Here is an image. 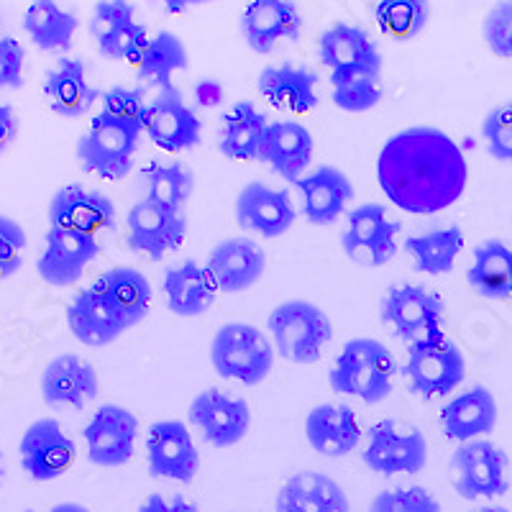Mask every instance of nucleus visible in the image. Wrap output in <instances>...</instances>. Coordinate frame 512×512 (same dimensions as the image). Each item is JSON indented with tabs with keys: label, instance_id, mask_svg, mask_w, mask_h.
Here are the masks:
<instances>
[{
	"label": "nucleus",
	"instance_id": "f257e3e1",
	"mask_svg": "<svg viewBox=\"0 0 512 512\" xmlns=\"http://www.w3.org/2000/svg\"><path fill=\"white\" fill-rule=\"evenodd\" d=\"M377 182L395 208L413 216H433L464 195L469 164L441 128H402L384 141L377 157Z\"/></svg>",
	"mask_w": 512,
	"mask_h": 512
},
{
	"label": "nucleus",
	"instance_id": "f03ea898",
	"mask_svg": "<svg viewBox=\"0 0 512 512\" xmlns=\"http://www.w3.org/2000/svg\"><path fill=\"white\" fill-rule=\"evenodd\" d=\"M397 361L377 338H351L338 351L328 372V384L336 395L356 397L364 405H379L395 390Z\"/></svg>",
	"mask_w": 512,
	"mask_h": 512
},
{
	"label": "nucleus",
	"instance_id": "7ed1b4c3",
	"mask_svg": "<svg viewBox=\"0 0 512 512\" xmlns=\"http://www.w3.org/2000/svg\"><path fill=\"white\" fill-rule=\"evenodd\" d=\"M274 351L290 364H315L333 341V323L318 305L308 300L280 303L267 318Z\"/></svg>",
	"mask_w": 512,
	"mask_h": 512
},
{
	"label": "nucleus",
	"instance_id": "20e7f679",
	"mask_svg": "<svg viewBox=\"0 0 512 512\" xmlns=\"http://www.w3.org/2000/svg\"><path fill=\"white\" fill-rule=\"evenodd\" d=\"M141 134L144 128L139 123L123 121V118L100 111L77 141V159L90 175H98L103 180H123L131 175Z\"/></svg>",
	"mask_w": 512,
	"mask_h": 512
},
{
	"label": "nucleus",
	"instance_id": "39448f33",
	"mask_svg": "<svg viewBox=\"0 0 512 512\" xmlns=\"http://www.w3.org/2000/svg\"><path fill=\"white\" fill-rule=\"evenodd\" d=\"M277 351L272 338L249 323H226L210 341V364L218 377L256 387L272 374Z\"/></svg>",
	"mask_w": 512,
	"mask_h": 512
},
{
	"label": "nucleus",
	"instance_id": "423d86ee",
	"mask_svg": "<svg viewBox=\"0 0 512 512\" xmlns=\"http://www.w3.org/2000/svg\"><path fill=\"white\" fill-rule=\"evenodd\" d=\"M402 377L420 400L448 397L464 382L466 359L459 346L446 333L438 331L408 346Z\"/></svg>",
	"mask_w": 512,
	"mask_h": 512
},
{
	"label": "nucleus",
	"instance_id": "0eeeda50",
	"mask_svg": "<svg viewBox=\"0 0 512 512\" xmlns=\"http://www.w3.org/2000/svg\"><path fill=\"white\" fill-rule=\"evenodd\" d=\"M361 461L382 477H415L428 464V441L413 425L384 418L369 428Z\"/></svg>",
	"mask_w": 512,
	"mask_h": 512
},
{
	"label": "nucleus",
	"instance_id": "6e6552de",
	"mask_svg": "<svg viewBox=\"0 0 512 512\" xmlns=\"http://www.w3.org/2000/svg\"><path fill=\"white\" fill-rule=\"evenodd\" d=\"M451 484L456 495L472 502L505 497L510 489L507 454L497 443L484 438L459 443L451 456Z\"/></svg>",
	"mask_w": 512,
	"mask_h": 512
},
{
	"label": "nucleus",
	"instance_id": "1a4fd4ad",
	"mask_svg": "<svg viewBox=\"0 0 512 512\" xmlns=\"http://www.w3.org/2000/svg\"><path fill=\"white\" fill-rule=\"evenodd\" d=\"M402 223L390 218L379 203H364L346 213V228L341 233L344 254L359 267L377 269L397 256V236Z\"/></svg>",
	"mask_w": 512,
	"mask_h": 512
},
{
	"label": "nucleus",
	"instance_id": "9d476101",
	"mask_svg": "<svg viewBox=\"0 0 512 512\" xmlns=\"http://www.w3.org/2000/svg\"><path fill=\"white\" fill-rule=\"evenodd\" d=\"M443 313L446 305L441 297L423 285L390 287L379 308L384 326L392 328V333L408 346L443 331Z\"/></svg>",
	"mask_w": 512,
	"mask_h": 512
},
{
	"label": "nucleus",
	"instance_id": "9b49d317",
	"mask_svg": "<svg viewBox=\"0 0 512 512\" xmlns=\"http://www.w3.org/2000/svg\"><path fill=\"white\" fill-rule=\"evenodd\" d=\"M187 420L208 446L233 448L239 446L249 433L251 408L249 402L241 400V397L210 387V390L195 395V400L190 402Z\"/></svg>",
	"mask_w": 512,
	"mask_h": 512
},
{
	"label": "nucleus",
	"instance_id": "f8f14e48",
	"mask_svg": "<svg viewBox=\"0 0 512 512\" xmlns=\"http://www.w3.org/2000/svg\"><path fill=\"white\" fill-rule=\"evenodd\" d=\"M146 469L157 479L190 484L200 472V451L185 420H157L146 433Z\"/></svg>",
	"mask_w": 512,
	"mask_h": 512
},
{
	"label": "nucleus",
	"instance_id": "ddd939ff",
	"mask_svg": "<svg viewBox=\"0 0 512 512\" xmlns=\"http://www.w3.org/2000/svg\"><path fill=\"white\" fill-rule=\"evenodd\" d=\"M144 134L162 152H187V149H195L203 139V121L187 105L180 90L172 85V88L157 90V95L146 105Z\"/></svg>",
	"mask_w": 512,
	"mask_h": 512
},
{
	"label": "nucleus",
	"instance_id": "4468645a",
	"mask_svg": "<svg viewBox=\"0 0 512 512\" xmlns=\"http://www.w3.org/2000/svg\"><path fill=\"white\" fill-rule=\"evenodd\" d=\"M21 466L34 482H54L70 472L77 461V446L59 420L39 418L29 425L18 443Z\"/></svg>",
	"mask_w": 512,
	"mask_h": 512
},
{
	"label": "nucleus",
	"instance_id": "2eb2a0df",
	"mask_svg": "<svg viewBox=\"0 0 512 512\" xmlns=\"http://www.w3.org/2000/svg\"><path fill=\"white\" fill-rule=\"evenodd\" d=\"M82 438L88 443L90 464L100 469H118L134 459L139 420L121 405H100L93 420L82 428Z\"/></svg>",
	"mask_w": 512,
	"mask_h": 512
},
{
	"label": "nucleus",
	"instance_id": "dca6fc26",
	"mask_svg": "<svg viewBox=\"0 0 512 512\" xmlns=\"http://www.w3.org/2000/svg\"><path fill=\"white\" fill-rule=\"evenodd\" d=\"M126 226L128 246L154 262H159L169 251L180 249L187 236V218L180 210H172L146 198H141L128 210Z\"/></svg>",
	"mask_w": 512,
	"mask_h": 512
},
{
	"label": "nucleus",
	"instance_id": "f3484780",
	"mask_svg": "<svg viewBox=\"0 0 512 512\" xmlns=\"http://www.w3.org/2000/svg\"><path fill=\"white\" fill-rule=\"evenodd\" d=\"M100 254V244L95 236L70 228H52L44 233V251H41L36 272L47 285L72 287L82 280V274L95 256Z\"/></svg>",
	"mask_w": 512,
	"mask_h": 512
},
{
	"label": "nucleus",
	"instance_id": "a211bd4d",
	"mask_svg": "<svg viewBox=\"0 0 512 512\" xmlns=\"http://www.w3.org/2000/svg\"><path fill=\"white\" fill-rule=\"evenodd\" d=\"M90 36L105 59L134 64L149 41V31L136 21V11L128 0H98L90 18Z\"/></svg>",
	"mask_w": 512,
	"mask_h": 512
},
{
	"label": "nucleus",
	"instance_id": "6ab92c4d",
	"mask_svg": "<svg viewBox=\"0 0 512 512\" xmlns=\"http://www.w3.org/2000/svg\"><path fill=\"white\" fill-rule=\"evenodd\" d=\"M233 213H236V223L244 231L256 233L262 239H280L297 221L290 192L274 190L264 182H249L239 192Z\"/></svg>",
	"mask_w": 512,
	"mask_h": 512
},
{
	"label": "nucleus",
	"instance_id": "aec40b11",
	"mask_svg": "<svg viewBox=\"0 0 512 512\" xmlns=\"http://www.w3.org/2000/svg\"><path fill=\"white\" fill-rule=\"evenodd\" d=\"M205 269L216 282L218 292L236 295V292L251 290L262 280L264 269H267V256L254 239L233 236L210 249Z\"/></svg>",
	"mask_w": 512,
	"mask_h": 512
},
{
	"label": "nucleus",
	"instance_id": "412c9836",
	"mask_svg": "<svg viewBox=\"0 0 512 512\" xmlns=\"http://www.w3.org/2000/svg\"><path fill=\"white\" fill-rule=\"evenodd\" d=\"M303 198V216L313 226H333L354 200V185L338 167L318 164L295 182Z\"/></svg>",
	"mask_w": 512,
	"mask_h": 512
},
{
	"label": "nucleus",
	"instance_id": "4be33fe9",
	"mask_svg": "<svg viewBox=\"0 0 512 512\" xmlns=\"http://www.w3.org/2000/svg\"><path fill=\"white\" fill-rule=\"evenodd\" d=\"M303 16L295 0H249L241 13V36L251 52L269 54L277 41L300 39Z\"/></svg>",
	"mask_w": 512,
	"mask_h": 512
},
{
	"label": "nucleus",
	"instance_id": "5701e85b",
	"mask_svg": "<svg viewBox=\"0 0 512 512\" xmlns=\"http://www.w3.org/2000/svg\"><path fill=\"white\" fill-rule=\"evenodd\" d=\"M49 226L80 233L108 231L116 226V205L108 195L82 185H64L49 203Z\"/></svg>",
	"mask_w": 512,
	"mask_h": 512
},
{
	"label": "nucleus",
	"instance_id": "b1692460",
	"mask_svg": "<svg viewBox=\"0 0 512 512\" xmlns=\"http://www.w3.org/2000/svg\"><path fill=\"white\" fill-rule=\"evenodd\" d=\"M98 372L77 354H59L41 372V397L49 408L82 410L98 397Z\"/></svg>",
	"mask_w": 512,
	"mask_h": 512
},
{
	"label": "nucleus",
	"instance_id": "393cba45",
	"mask_svg": "<svg viewBox=\"0 0 512 512\" xmlns=\"http://www.w3.org/2000/svg\"><path fill=\"white\" fill-rule=\"evenodd\" d=\"M438 418H441V428L448 441L466 443L495 433L500 408H497L495 395L487 387L477 384V387H469L451 397L441 408Z\"/></svg>",
	"mask_w": 512,
	"mask_h": 512
},
{
	"label": "nucleus",
	"instance_id": "a878e982",
	"mask_svg": "<svg viewBox=\"0 0 512 512\" xmlns=\"http://www.w3.org/2000/svg\"><path fill=\"white\" fill-rule=\"evenodd\" d=\"M318 54L323 67L333 72H377L382 75V54L372 36L359 26L338 21L323 31L318 41Z\"/></svg>",
	"mask_w": 512,
	"mask_h": 512
},
{
	"label": "nucleus",
	"instance_id": "bb28decb",
	"mask_svg": "<svg viewBox=\"0 0 512 512\" xmlns=\"http://www.w3.org/2000/svg\"><path fill=\"white\" fill-rule=\"evenodd\" d=\"M305 438L315 454L328 459L354 454L361 441V425L349 405L323 402L315 405L305 418Z\"/></svg>",
	"mask_w": 512,
	"mask_h": 512
},
{
	"label": "nucleus",
	"instance_id": "cd10ccee",
	"mask_svg": "<svg viewBox=\"0 0 512 512\" xmlns=\"http://www.w3.org/2000/svg\"><path fill=\"white\" fill-rule=\"evenodd\" d=\"M313 149H315L313 134H310L303 123L274 121L269 123L267 136H264L259 162L269 164L272 172H277L282 180L295 185V182L310 169V162H313Z\"/></svg>",
	"mask_w": 512,
	"mask_h": 512
},
{
	"label": "nucleus",
	"instance_id": "c85d7f7f",
	"mask_svg": "<svg viewBox=\"0 0 512 512\" xmlns=\"http://www.w3.org/2000/svg\"><path fill=\"white\" fill-rule=\"evenodd\" d=\"M162 290L167 310L180 318H198V315L208 313L218 295L216 282L208 274L205 264H198L195 259H185L177 267H169L164 272Z\"/></svg>",
	"mask_w": 512,
	"mask_h": 512
},
{
	"label": "nucleus",
	"instance_id": "c756f323",
	"mask_svg": "<svg viewBox=\"0 0 512 512\" xmlns=\"http://www.w3.org/2000/svg\"><path fill=\"white\" fill-rule=\"evenodd\" d=\"M277 512H351L344 487L323 472H297L274 500Z\"/></svg>",
	"mask_w": 512,
	"mask_h": 512
},
{
	"label": "nucleus",
	"instance_id": "7c9ffc66",
	"mask_svg": "<svg viewBox=\"0 0 512 512\" xmlns=\"http://www.w3.org/2000/svg\"><path fill=\"white\" fill-rule=\"evenodd\" d=\"M67 326H70L72 336L90 349L111 346L128 331L116 310L105 303L93 287L80 290L72 297V303L67 305Z\"/></svg>",
	"mask_w": 512,
	"mask_h": 512
},
{
	"label": "nucleus",
	"instance_id": "2f4dec72",
	"mask_svg": "<svg viewBox=\"0 0 512 512\" xmlns=\"http://www.w3.org/2000/svg\"><path fill=\"white\" fill-rule=\"evenodd\" d=\"M93 290L116 310V315L126 323V328L139 326L141 320L149 315V308H152V285L139 269H108L93 282Z\"/></svg>",
	"mask_w": 512,
	"mask_h": 512
},
{
	"label": "nucleus",
	"instance_id": "473e14b6",
	"mask_svg": "<svg viewBox=\"0 0 512 512\" xmlns=\"http://www.w3.org/2000/svg\"><path fill=\"white\" fill-rule=\"evenodd\" d=\"M259 93L277 111L310 113L318 108V75L308 67H295L290 62L267 67L259 75Z\"/></svg>",
	"mask_w": 512,
	"mask_h": 512
},
{
	"label": "nucleus",
	"instance_id": "72a5a7b5",
	"mask_svg": "<svg viewBox=\"0 0 512 512\" xmlns=\"http://www.w3.org/2000/svg\"><path fill=\"white\" fill-rule=\"evenodd\" d=\"M44 100L52 113L62 118H80L93 108L98 90L88 82L82 59H59L57 67L44 77Z\"/></svg>",
	"mask_w": 512,
	"mask_h": 512
},
{
	"label": "nucleus",
	"instance_id": "f704fd0d",
	"mask_svg": "<svg viewBox=\"0 0 512 512\" xmlns=\"http://www.w3.org/2000/svg\"><path fill=\"white\" fill-rule=\"evenodd\" d=\"M269 121L256 111L251 100H241L223 116L221 123V154L233 162H259Z\"/></svg>",
	"mask_w": 512,
	"mask_h": 512
},
{
	"label": "nucleus",
	"instance_id": "c9c22d12",
	"mask_svg": "<svg viewBox=\"0 0 512 512\" xmlns=\"http://www.w3.org/2000/svg\"><path fill=\"white\" fill-rule=\"evenodd\" d=\"M466 282L484 300H512V249L497 239L474 249Z\"/></svg>",
	"mask_w": 512,
	"mask_h": 512
},
{
	"label": "nucleus",
	"instance_id": "e433bc0d",
	"mask_svg": "<svg viewBox=\"0 0 512 512\" xmlns=\"http://www.w3.org/2000/svg\"><path fill=\"white\" fill-rule=\"evenodd\" d=\"M80 18L64 11L57 0H34L24 13V31L41 52H67L75 41Z\"/></svg>",
	"mask_w": 512,
	"mask_h": 512
},
{
	"label": "nucleus",
	"instance_id": "4c0bfd02",
	"mask_svg": "<svg viewBox=\"0 0 512 512\" xmlns=\"http://www.w3.org/2000/svg\"><path fill=\"white\" fill-rule=\"evenodd\" d=\"M402 249L413 259L415 272L441 277V274L454 272L456 259H459L461 249H464V233H461L459 226L415 233V236L405 239Z\"/></svg>",
	"mask_w": 512,
	"mask_h": 512
},
{
	"label": "nucleus",
	"instance_id": "58836bf2",
	"mask_svg": "<svg viewBox=\"0 0 512 512\" xmlns=\"http://www.w3.org/2000/svg\"><path fill=\"white\" fill-rule=\"evenodd\" d=\"M187 67H190V57H187L185 41L172 31H159L149 36L146 47L136 59L139 80L157 90L172 88V77L177 72H185Z\"/></svg>",
	"mask_w": 512,
	"mask_h": 512
},
{
	"label": "nucleus",
	"instance_id": "ea45409f",
	"mask_svg": "<svg viewBox=\"0 0 512 512\" xmlns=\"http://www.w3.org/2000/svg\"><path fill=\"white\" fill-rule=\"evenodd\" d=\"M141 187H144L146 200H154V203H162L182 213L195 190V177L182 162H154L141 172Z\"/></svg>",
	"mask_w": 512,
	"mask_h": 512
},
{
	"label": "nucleus",
	"instance_id": "a19ab883",
	"mask_svg": "<svg viewBox=\"0 0 512 512\" xmlns=\"http://www.w3.org/2000/svg\"><path fill=\"white\" fill-rule=\"evenodd\" d=\"M374 18L384 36L410 41L423 34L431 21V0H379Z\"/></svg>",
	"mask_w": 512,
	"mask_h": 512
},
{
	"label": "nucleus",
	"instance_id": "79ce46f5",
	"mask_svg": "<svg viewBox=\"0 0 512 512\" xmlns=\"http://www.w3.org/2000/svg\"><path fill=\"white\" fill-rule=\"evenodd\" d=\"M333 105L346 113L374 111L382 100V75L377 72H333Z\"/></svg>",
	"mask_w": 512,
	"mask_h": 512
},
{
	"label": "nucleus",
	"instance_id": "37998d69",
	"mask_svg": "<svg viewBox=\"0 0 512 512\" xmlns=\"http://www.w3.org/2000/svg\"><path fill=\"white\" fill-rule=\"evenodd\" d=\"M482 139L489 157L512 164V100L495 105L482 121Z\"/></svg>",
	"mask_w": 512,
	"mask_h": 512
},
{
	"label": "nucleus",
	"instance_id": "c03bdc74",
	"mask_svg": "<svg viewBox=\"0 0 512 512\" xmlns=\"http://www.w3.org/2000/svg\"><path fill=\"white\" fill-rule=\"evenodd\" d=\"M369 512H441V502L425 487H395L379 492Z\"/></svg>",
	"mask_w": 512,
	"mask_h": 512
},
{
	"label": "nucleus",
	"instance_id": "a18cd8bd",
	"mask_svg": "<svg viewBox=\"0 0 512 512\" xmlns=\"http://www.w3.org/2000/svg\"><path fill=\"white\" fill-rule=\"evenodd\" d=\"M484 44L500 59H512V0H500L489 8L482 26Z\"/></svg>",
	"mask_w": 512,
	"mask_h": 512
},
{
	"label": "nucleus",
	"instance_id": "49530a36",
	"mask_svg": "<svg viewBox=\"0 0 512 512\" xmlns=\"http://www.w3.org/2000/svg\"><path fill=\"white\" fill-rule=\"evenodd\" d=\"M26 231L21 223L0 213V280H8L21 269L26 251Z\"/></svg>",
	"mask_w": 512,
	"mask_h": 512
},
{
	"label": "nucleus",
	"instance_id": "de8ad7c7",
	"mask_svg": "<svg viewBox=\"0 0 512 512\" xmlns=\"http://www.w3.org/2000/svg\"><path fill=\"white\" fill-rule=\"evenodd\" d=\"M103 113H111V116L123 118V121L139 123L144 128V116H146V100L141 90L134 88H123V85H116V88L105 90L103 93Z\"/></svg>",
	"mask_w": 512,
	"mask_h": 512
},
{
	"label": "nucleus",
	"instance_id": "09e8293b",
	"mask_svg": "<svg viewBox=\"0 0 512 512\" xmlns=\"http://www.w3.org/2000/svg\"><path fill=\"white\" fill-rule=\"evenodd\" d=\"M26 49L21 41L3 36L0 39V88L18 90L24 85Z\"/></svg>",
	"mask_w": 512,
	"mask_h": 512
},
{
	"label": "nucleus",
	"instance_id": "8fccbe9b",
	"mask_svg": "<svg viewBox=\"0 0 512 512\" xmlns=\"http://www.w3.org/2000/svg\"><path fill=\"white\" fill-rule=\"evenodd\" d=\"M136 512H198V505L182 495L167 497L154 492V495H149L144 502H141Z\"/></svg>",
	"mask_w": 512,
	"mask_h": 512
},
{
	"label": "nucleus",
	"instance_id": "3c124183",
	"mask_svg": "<svg viewBox=\"0 0 512 512\" xmlns=\"http://www.w3.org/2000/svg\"><path fill=\"white\" fill-rule=\"evenodd\" d=\"M18 139V116L11 105L0 103V154L8 152Z\"/></svg>",
	"mask_w": 512,
	"mask_h": 512
},
{
	"label": "nucleus",
	"instance_id": "603ef678",
	"mask_svg": "<svg viewBox=\"0 0 512 512\" xmlns=\"http://www.w3.org/2000/svg\"><path fill=\"white\" fill-rule=\"evenodd\" d=\"M152 3H162L169 13H182L190 6H200L203 0H152Z\"/></svg>",
	"mask_w": 512,
	"mask_h": 512
},
{
	"label": "nucleus",
	"instance_id": "864d4df0",
	"mask_svg": "<svg viewBox=\"0 0 512 512\" xmlns=\"http://www.w3.org/2000/svg\"><path fill=\"white\" fill-rule=\"evenodd\" d=\"M52 512H93V510H88V507L80 505V502H59V505L52 507Z\"/></svg>",
	"mask_w": 512,
	"mask_h": 512
},
{
	"label": "nucleus",
	"instance_id": "5fc2aeb1",
	"mask_svg": "<svg viewBox=\"0 0 512 512\" xmlns=\"http://www.w3.org/2000/svg\"><path fill=\"white\" fill-rule=\"evenodd\" d=\"M472 512H510V510L502 505H482V507H474Z\"/></svg>",
	"mask_w": 512,
	"mask_h": 512
},
{
	"label": "nucleus",
	"instance_id": "6e6d98bb",
	"mask_svg": "<svg viewBox=\"0 0 512 512\" xmlns=\"http://www.w3.org/2000/svg\"><path fill=\"white\" fill-rule=\"evenodd\" d=\"M3 474H6V469H3V454H0V482H3Z\"/></svg>",
	"mask_w": 512,
	"mask_h": 512
},
{
	"label": "nucleus",
	"instance_id": "4d7b16f0",
	"mask_svg": "<svg viewBox=\"0 0 512 512\" xmlns=\"http://www.w3.org/2000/svg\"><path fill=\"white\" fill-rule=\"evenodd\" d=\"M203 3H213V0H203Z\"/></svg>",
	"mask_w": 512,
	"mask_h": 512
}]
</instances>
